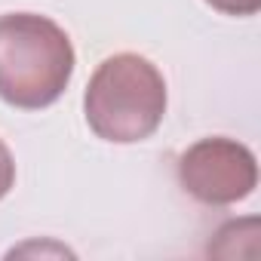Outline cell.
<instances>
[{"label": "cell", "instance_id": "1", "mask_svg": "<svg viewBox=\"0 0 261 261\" xmlns=\"http://www.w3.org/2000/svg\"><path fill=\"white\" fill-rule=\"evenodd\" d=\"M74 46L65 28L37 13L0 16V98L40 111L62 98L74 77Z\"/></svg>", "mask_w": 261, "mask_h": 261}, {"label": "cell", "instance_id": "2", "mask_svg": "<svg viewBox=\"0 0 261 261\" xmlns=\"http://www.w3.org/2000/svg\"><path fill=\"white\" fill-rule=\"evenodd\" d=\"M83 114L101 142H145L166 117V80L151 59L117 53L92 71L83 92Z\"/></svg>", "mask_w": 261, "mask_h": 261}, {"label": "cell", "instance_id": "3", "mask_svg": "<svg viewBox=\"0 0 261 261\" xmlns=\"http://www.w3.org/2000/svg\"><path fill=\"white\" fill-rule=\"evenodd\" d=\"M178 185L203 206H233L255 191L258 163L237 139H200L178 157Z\"/></svg>", "mask_w": 261, "mask_h": 261}, {"label": "cell", "instance_id": "4", "mask_svg": "<svg viewBox=\"0 0 261 261\" xmlns=\"http://www.w3.org/2000/svg\"><path fill=\"white\" fill-rule=\"evenodd\" d=\"M206 4L224 16H255L261 10V0H206Z\"/></svg>", "mask_w": 261, "mask_h": 261}, {"label": "cell", "instance_id": "5", "mask_svg": "<svg viewBox=\"0 0 261 261\" xmlns=\"http://www.w3.org/2000/svg\"><path fill=\"white\" fill-rule=\"evenodd\" d=\"M16 185V160L10 154V148L0 142V200H4Z\"/></svg>", "mask_w": 261, "mask_h": 261}]
</instances>
